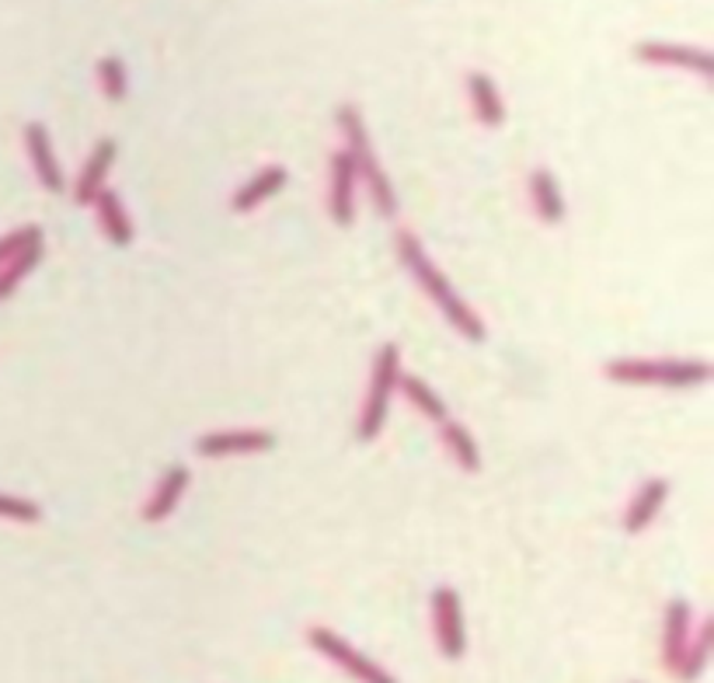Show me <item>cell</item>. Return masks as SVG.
<instances>
[{
  "instance_id": "cell-1",
  "label": "cell",
  "mask_w": 714,
  "mask_h": 683,
  "mask_svg": "<svg viewBox=\"0 0 714 683\" xmlns=\"http://www.w3.org/2000/svg\"><path fill=\"white\" fill-rule=\"evenodd\" d=\"M394 244H397V258H401V265L415 276V282H419V287L425 290V296L443 311V318L450 321L463 339L485 342V336H488L485 321H481L477 314L468 304H463V296L450 287V279H446L433 265V258L425 255L422 241L415 238V235H408V230H397Z\"/></svg>"
},
{
  "instance_id": "cell-2",
  "label": "cell",
  "mask_w": 714,
  "mask_h": 683,
  "mask_svg": "<svg viewBox=\"0 0 714 683\" xmlns=\"http://www.w3.org/2000/svg\"><path fill=\"white\" fill-rule=\"evenodd\" d=\"M607 377L617 384H641V388H701L711 380V366L704 359H610Z\"/></svg>"
},
{
  "instance_id": "cell-3",
  "label": "cell",
  "mask_w": 714,
  "mask_h": 683,
  "mask_svg": "<svg viewBox=\"0 0 714 683\" xmlns=\"http://www.w3.org/2000/svg\"><path fill=\"white\" fill-rule=\"evenodd\" d=\"M335 119H339V129H342V137H345L348 157H353V164H356V175H362V181H367L373 206L384 216H397V195L391 189V178L380 172L373 143H370V132H367V123H362L359 109L345 102V105H339Z\"/></svg>"
},
{
  "instance_id": "cell-4",
  "label": "cell",
  "mask_w": 714,
  "mask_h": 683,
  "mask_svg": "<svg viewBox=\"0 0 714 683\" xmlns=\"http://www.w3.org/2000/svg\"><path fill=\"white\" fill-rule=\"evenodd\" d=\"M397 377H401V349L397 342H384L373 356V370H370V391L367 402H362L359 415V440L373 443L387 426V412H391V394L397 391Z\"/></svg>"
},
{
  "instance_id": "cell-5",
  "label": "cell",
  "mask_w": 714,
  "mask_h": 683,
  "mask_svg": "<svg viewBox=\"0 0 714 683\" xmlns=\"http://www.w3.org/2000/svg\"><path fill=\"white\" fill-rule=\"evenodd\" d=\"M307 642L318 648L324 659L335 662L342 673H348V676L359 680V683H397V680L384 670V666L373 662L370 656H362L359 648H353L342 635H335L331 628L314 624V628L307 631Z\"/></svg>"
},
{
  "instance_id": "cell-6",
  "label": "cell",
  "mask_w": 714,
  "mask_h": 683,
  "mask_svg": "<svg viewBox=\"0 0 714 683\" xmlns=\"http://www.w3.org/2000/svg\"><path fill=\"white\" fill-rule=\"evenodd\" d=\"M433 635L443 659L457 662L468 648V631H463V607H460V596L450 586H439L433 593Z\"/></svg>"
},
{
  "instance_id": "cell-7",
  "label": "cell",
  "mask_w": 714,
  "mask_h": 683,
  "mask_svg": "<svg viewBox=\"0 0 714 683\" xmlns=\"http://www.w3.org/2000/svg\"><path fill=\"white\" fill-rule=\"evenodd\" d=\"M276 446V437L269 429H224L206 432L195 443L199 457H238V454H265Z\"/></svg>"
},
{
  "instance_id": "cell-8",
  "label": "cell",
  "mask_w": 714,
  "mask_h": 683,
  "mask_svg": "<svg viewBox=\"0 0 714 683\" xmlns=\"http://www.w3.org/2000/svg\"><path fill=\"white\" fill-rule=\"evenodd\" d=\"M356 164L348 157V150H335L331 154V192H328V213L339 227H348L356 216Z\"/></svg>"
},
{
  "instance_id": "cell-9",
  "label": "cell",
  "mask_w": 714,
  "mask_h": 683,
  "mask_svg": "<svg viewBox=\"0 0 714 683\" xmlns=\"http://www.w3.org/2000/svg\"><path fill=\"white\" fill-rule=\"evenodd\" d=\"M25 147H28V157H31V168H36V178L46 192L60 195L66 178L60 172V161H56V150H53V140H49V132L42 123H28L25 126Z\"/></svg>"
},
{
  "instance_id": "cell-10",
  "label": "cell",
  "mask_w": 714,
  "mask_h": 683,
  "mask_svg": "<svg viewBox=\"0 0 714 683\" xmlns=\"http://www.w3.org/2000/svg\"><path fill=\"white\" fill-rule=\"evenodd\" d=\"M635 56L645 63H662V66H679V71H693L704 80H711V53L693 46H676V42H638Z\"/></svg>"
},
{
  "instance_id": "cell-11",
  "label": "cell",
  "mask_w": 714,
  "mask_h": 683,
  "mask_svg": "<svg viewBox=\"0 0 714 683\" xmlns=\"http://www.w3.org/2000/svg\"><path fill=\"white\" fill-rule=\"evenodd\" d=\"M666 498H670V481L666 478L641 481V489L630 495V503L624 509V530H627V534H641V530L662 513Z\"/></svg>"
},
{
  "instance_id": "cell-12",
  "label": "cell",
  "mask_w": 714,
  "mask_h": 683,
  "mask_svg": "<svg viewBox=\"0 0 714 683\" xmlns=\"http://www.w3.org/2000/svg\"><path fill=\"white\" fill-rule=\"evenodd\" d=\"M687 645H690V604L684 596H676V599H670L666 628H662V666H666L670 673H676Z\"/></svg>"
},
{
  "instance_id": "cell-13",
  "label": "cell",
  "mask_w": 714,
  "mask_h": 683,
  "mask_svg": "<svg viewBox=\"0 0 714 683\" xmlns=\"http://www.w3.org/2000/svg\"><path fill=\"white\" fill-rule=\"evenodd\" d=\"M189 481H192L189 468H181V464H171V468L164 471V478L157 481L154 495L146 498V506H143V520H146V523H161V520H168V516L178 509L181 495H186Z\"/></svg>"
},
{
  "instance_id": "cell-14",
  "label": "cell",
  "mask_w": 714,
  "mask_h": 683,
  "mask_svg": "<svg viewBox=\"0 0 714 683\" xmlns=\"http://www.w3.org/2000/svg\"><path fill=\"white\" fill-rule=\"evenodd\" d=\"M112 161H115V140L112 137H102L94 143V150H91V157H88V164H85V172H80V178H77V203L80 206H91L94 203V195L105 189V178H109V172H112Z\"/></svg>"
},
{
  "instance_id": "cell-15",
  "label": "cell",
  "mask_w": 714,
  "mask_h": 683,
  "mask_svg": "<svg viewBox=\"0 0 714 683\" xmlns=\"http://www.w3.org/2000/svg\"><path fill=\"white\" fill-rule=\"evenodd\" d=\"M290 172L282 168V164H269V168H262L247 186H241L234 192V199H230V210L234 213H252L258 210L265 199H272L276 192H282V186H286Z\"/></svg>"
},
{
  "instance_id": "cell-16",
  "label": "cell",
  "mask_w": 714,
  "mask_h": 683,
  "mask_svg": "<svg viewBox=\"0 0 714 683\" xmlns=\"http://www.w3.org/2000/svg\"><path fill=\"white\" fill-rule=\"evenodd\" d=\"M94 213H98V227H102V235L115 244V248H129V241H132V220H129V213H126V206H123V199L115 195L109 186L94 195Z\"/></svg>"
},
{
  "instance_id": "cell-17",
  "label": "cell",
  "mask_w": 714,
  "mask_h": 683,
  "mask_svg": "<svg viewBox=\"0 0 714 683\" xmlns=\"http://www.w3.org/2000/svg\"><path fill=\"white\" fill-rule=\"evenodd\" d=\"M468 91H471V105H474V115L481 126H502L506 123V105H502V94H498L495 80L481 71H471L468 74Z\"/></svg>"
},
{
  "instance_id": "cell-18",
  "label": "cell",
  "mask_w": 714,
  "mask_h": 683,
  "mask_svg": "<svg viewBox=\"0 0 714 683\" xmlns=\"http://www.w3.org/2000/svg\"><path fill=\"white\" fill-rule=\"evenodd\" d=\"M530 203H534L537 216L544 224H561L564 220V195L558 178L547 168H534L530 172Z\"/></svg>"
},
{
  "instance_id": "cell-19",
  "label": "cell",
  "mask_w": 714,
  "mask_h": 683,
  "mask_svg": "<svg viewBox=\"0 0 714 683\" xmlns=\"http://www.w3.org/2000/svg\"><path fill=\"white\" fill-rule=\"evenodd\" d=\"M443 446L450 450V457L457 460L460 471H468V475L481 471V450H477V443L471 437V429H463L460 422L446 419L443 422Z\"/></svg>"
},
{
  "instance_id": "cell-20",
  "label": "cell",
  "mask_w": 714,
  "mask_h": 683,
  "mask_svg": "<svg viewBox=\"0 0 714 683\" xmlns=\"http://www.w3.org/2000/svg\"><path fill=\"white\" fill-rule=\"evenodd\" d=\"M397 391H401V394L408 397V402H411L415 408H419V412L425 415L429 422H439V426H443L446 419H450V415H446V405H443V397H439V394H436L433 388H429L422 377L401 374V377H397Z\"/></svg>"
},
{
  "instance_id": "cell-21",
  "label": "cell",
  "mask_w": 714,
  "mask_h": 683,
  "mask_svg": "<svg viewBox=\"0 0 714 683\" xmlns=\"http://www.w3.org/2000/svg\"><path fill=\"white\" fill-rule=\"evenodd\" d=\"M711 642H714V631H711V621H704L701 631H697V638H690L687 653H684V659H679L676 673H673L679 683H697L704 676L707 659H711Z\"/></svg>"
},
{
  "instance_id": "cell-22",
  "label": "cell",
  "mask_w": 714,
  "mask_h": 683,
  "mask_svg": "<svg viewBox=\"0 0 714 683\" xmlns=\"http://www.w3.org/2000/svg\"><path fill=\"white\" fill-rule=\"evenodd\" d=\"M39 258H42V241L28 244L25 252H18L11 262L0 265V296H11L14 290H18V282L36 269Z\"/></svg>"
},
{
  "instance_id": "cell-23",
  "label": "cell",
  "mask_w": 714,
  "mask_h": 683,
  "mask_svg": "<svg viewBox=\"0 0 714 683\" xmlns=\"http://www.w3.org/2000/svg\"><path fill=\"white\" fill-rule=\"evenodd\" d=\"M98 80H102V91L112 98V102H123L126 91H129L126 66L119 56H105L102 63H98Z\"/></svg>"
},
{
  "instance_id": "cell-24",
  "label": "cell",
  "mask_w": 714,
  "mask_h": 683,
  "mask_svg": "<svg viewBox=\"0 0 714 683\" xmlns=\"http://www.w3.org/2000/svg\"><path fill=\"white\" fill-rule=\"evenodd\" d=\"M0 520L39 523V520H42V509L31 503V498H18V495H4V492H0Z\"/></svg>"
},
{
  "instance_id": "cell-25",
  "label": "cell",
  "mask_w": 714,
  "mask_h": 683,
  "mask_svg": "<svg viewBox=\"0 0 714 683\" xmlns=\"http://www.w3.org/2000/svg\"><path fill=\"white\" fill-rule=\"evenodd\" d=\"M36 241H42V227H18V230H11V235L0 238V265L11 262L14 255L25 252V248L36 244Z\"/></svg>"
}]
</instances>
